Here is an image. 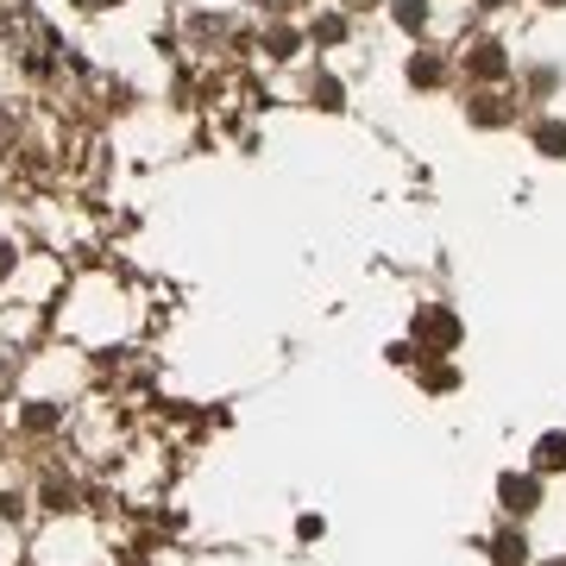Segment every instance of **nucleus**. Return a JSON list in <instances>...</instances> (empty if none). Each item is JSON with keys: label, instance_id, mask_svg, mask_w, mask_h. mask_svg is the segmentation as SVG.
<instances>
[{"label": "nucleus", "instance_id": "nucleus-1", "mask_svg": "<svg viewBox=\"0 0 566 566\" xmlns=\"http://www.w3.org/2000/svg\"><path fill=\"white\" fill-rule=\"evenodd\" d=\"M498 498H504L510 516H529V510L541 504V485H536V478H516V473H510L504 485H498Z\"/></svg>", "mask_w": 566, "mask_h": 566}, {"label": "nucleus", "instance_id": "nucleus-2", "mask_svg": "<svg viewBox=\"0 0 566 566\" xmlns=\"http://www.w3.org/2000/svg\"><path fill=\"white\" fill-rule=\"evenodd\" d=\"M473 70H478V76H504V70H510L504 45H478V51H473Z\"/></svg>", "mask_w": 566, "mask_h": 566}, {"label": "nucleus", "instance_id": "nucleus-3", "mask_svg": "<svg viewBox=\"0 0 566 566\" xmlns=\"http://www.w3.org/2000/svg\"><path fill=\"white\" fill-rule=\"evenodd\" d=\"M536 466H541V473H554V466H566V435H541Z\"/></svg>", "mask_w": 566, "mask_h": 566}, {"label": "nucleus", "instance_id": "nucleus-4", "mask_svg": "<svg viewBox=\"0 0 566 566\" xmlns=\"http://www.w3.org/2000/svg\"><path fill=\"white\" fill-rule=\"evenodd\" d=\"M536 146L554 151V158H566V120H541V126H536Z\"/></svg>", "mask_w": 566, "mask_h": 566}, {"label": "nucleus", "instance_id": "nucleus-5", "mask_svg": "<svg viewBox=\"0 0 566 566\" xmlns=\"http://www.w3.org/2000/svg\"><path fill=\"white\" fill-rule=\"evenodd\" d=\"M422 334H428L435 347H453V340H460V328H453V315H422Z\"/></svg>", "mask_w": 566, "mask_h": 566}, {"label": "nucleus", "instance_id": "nucleus-6", "mask_svg": "<svg viewBox=\"0 0 566 566\" xmlns=\"http://www.w3.org/2000/svg\"><path fill=\"white\" fill-rule=\"evenodd\" d=\"M491 548H498V566H523V561H529V541H523V536H498Z\"/></svg>", "mask_w": 566, "mask_h": 566}, {"label": "nucleus", "instance_id": "nucleus-7", "mask_svg": "<svg viewBox=\"0 0 566 566\" xmlns=\"http://www.w3.org/2000/svg\"><path fill=\"white\" fill-rule=\"evenodd\" d=\"M422 20H428V7H422V0H397V26L422 32Z\"/></svg>", "mask_w": 566, "mask_h": 566}, {"label": "nucleus", "instance_id": "nucleus-8", "mask_svg": "<svg viewBox=\"0 0 566 566\" xmlns=\"http://www.w3.org/2000/svg\"><path fill=\"white\" fill-rule=\"evenodd\" d=\"M410 83L435 89V83H441V63H435V58H416V63H410Z\"/></svg>", "mask_w": 566, "mask_h": 566}, {"label": "nucleus", "instance_id": "nucleus-9", "mask_svg": "<svg viewBox=\"0 0 566 566\" xmlns=\"http://www.w3.org/2000/svg\"><path fill=\"white\" fill-rule=\"evenodd\" d=\"M315 38H322V45H334V38H347V20H340V13H328V20H315Z\"/></svg>", "mask_w": 566, "mask_h": 566}, {"label": "nucleus", "instance_id": "nucleus-10", "mask_svg": "<svg viewBox=\"0 0 566 566\" xmlns=\"http://www.w3.org/2000/svg\"><path fill=\"white\" fill-rule=\"evenodd\" d=\"M315 101H322V108H340V83H334V76H322V83H315Z\"/></svg>", "mask_w": 566, "mask_h": 566}, {"label": "nucleus", "instance_id": "nucleus-11", "mask_svg": "<svg viewBox=\"0 0 566 566\" xmlns=\"http://www.w3.org/2000/svg\"><path fill=\"white\" fill-rule=\"evenodd\" d=\"M297 51V32H271V58H290Z\"/></svg>", "mask_w": 566, "mask_h": 566}, {"label": "nucleus", "instance_id": "nucleus-12", "mask_svg": "<svg viewBox=\"0 0 566 566\" xmlns=\"http://www.w3.org/2000/svg\"><path fill=\"white\" fill-rule=\"evenodd\" d=\"M259 7H271V13H290V7H297V0H259Z\"/></svg>", "mask_w": 566, "mask_h": 566}, {"label": "nucleus", "instance_id": "nucleus-13", "mask_svg": "<svg viewBox=\"0 0 566 566\" xmlns=\"http://www.w3.org/2000/svg\"><path fill=\"white\" fill-rule=\"evenodd\" d=\"M76 7H89V13H101V7H114V0H76Z\"/></svg>", "mask_w": 566, "mask_h": 566}, {"label": "nucleus", "instance_id": "nucleus-14", "mask_svg": "<svg viewBox=\"0 0 566 566\" xmlns=\"http://www.w3.org/2000/svg\"><path fill=\"white\" fill-rule=\"evenodd\" d=\"M0 271H7V246H0Z\"/></svg>", "mask_w": 566, "mask_h": 566}, {"label": "nucleus", "instance_id": "nucleus-15", "mask_svg": "<svg viewBox=\"0 0 566 566\" xmlns=\"http://www.w3.org/2000/svg\"><path fill=\"white\" fill-rule=\"evenodd\" d=\"M485 7H504V0H485Z\"/></svg>", "mask_w": 566, "mask_h": 566}, {"label": "nucleus", "instance_id": "nucleus-16", "mask_svg": "<svg viewBox=\"0 0 566 566\" xmlns=\"http://www.w3.org/2000/svg\"><path fill=\"white\" fill-rule=\"evenodd\" d=\"M353 7H372V0H353Z\"/></svg>", "mask_w": 566, "mask_h": 566}, {"label": "nucleus", "instance_id": "nucleus-17", "mask_svg": "<svg viewBox=\"0 0 566 566\" xmlns=\"http://www.w3.org/2000/svg\"><path fill=\"white\" fill-rule=\"evenodd\" d=\"M554 7H566V0H554Z\"/></svg>", "mask_w": 566, "mask_h": 566}, {"label": "nucleus", "instance_id": "nucleus-18", "mask_svg": "<svg viewBox=\"0 0 566 566\" xmlns=\"http://www.w3.org/2000/svg\"><path fill=\"white\" fill-rule=\"evenodd\" d=\"M554 566H566V561H554Z\"/></svg>", "mask_w": 566, "mask_h": 566}]
</instances>
